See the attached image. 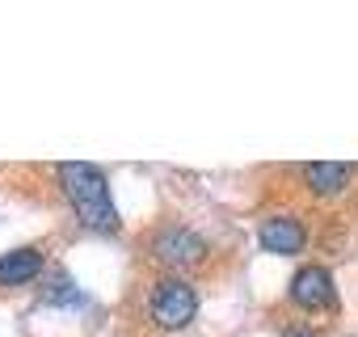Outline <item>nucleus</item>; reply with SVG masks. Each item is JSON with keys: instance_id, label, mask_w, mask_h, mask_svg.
Returning a JSON list of instances; mask_svg holds the SVG:
<instances>
[{"instance_id": "nucleus-8", "label": "nucleus", "mask_w": 358, "mask_h": 337, "mask_svg": "<svg viewBox=\"0 0 358 337\" xmlns=\"http://www.w3.org/2000/svg\"><path fill=\"white\" fill-rule=\"evenodd\" d=\"M38 303H47V308H76V303H80V291H76L72 274H68V270H51V274H43Z\"/></svg>"}, {"instance_id": "nucleus-7", "label": "nucleus", "mask_w": 358, "mask_h": 337, "mask_svg": "<svg viewBox=\"0 0 358 337\" xmlns=\"http://www.w3.org/2000/svg\"><path fill=\"white\" fill-rule=\"evenodd\" d=\"M303 182H308L312 194L329 199V194H337L350 182V164H341V160H312V164H303Z\"/></svg>"}, {"instance_id": "nucleus-6", "label": "nucleus", "mask_w": 358, "mask_h": 337, "mask_svg": "<svg viewBox=\"0 0 358 337\" xmlns=\"http://www.w3.org/2000/svg\"><path fill=\"white\" fill-rule=\"evenodd\" d=\"M43 278V253L38 249H9L0 257V287H26Z\"/></svg>"}, {"instance_id": "nucleus-3", "label": "nucleus", "mask_w": 358, "mask_h": 337, "mask_svg": "<svg viewBox=\"0 0 358 337\" xmlns=\"http://www.w3.org/2000/svg\"><path fill=\"white\" fill-rule=\"evenodd\" d=\"M152 253L160 257V266L190 270V266L203 261L207 245H203V236H194L190 228H160V232L152 236Z\"/></svg>"}, {"instance_id": "nucleus-2", "label": "nucleus", "mask_w": 358, "mask_h": 337, "mask_svg": "<svg viewBox=\"0 0 358 337\" xmlns=\"http://www.w3.org/2000/svg\"><path fill=\"white\" fill-rule=\"evenodd\" d=\"M148 316L156 329H186L199 316V291L182 278H160L148 291Z\"/></svg>"}, {"instance_id": "nucleus-5", "label": "nucleus", "mask_w": 358, "mask_h": 337, "mask_svg": "<svg viewBox=\"0 0 358 337\" xmlns=\"http://www.w3.org/2000/svg\"><path fill=\"white\" fill-rule=\"evenodd\" d=\"M257 245H262L266 253H282V257H291V253H299V249L308 245V228H303L299 220H291V215H274V220H262V228H257Z\"/></svg>"}, {"instance_id": "nucleus-9", "label": "nucleus", "mask_w": 358, "mask_h": 337, "mask_svg": "<svg viewBox=\"0 0 358 337\" xmlns=\"http://www.w3.org/2000/svg\"><path fill=\"white\" fill-rule=\"evenodd\" d=\"M282 337H316V329H308V324H291V329H282Z\"/></svg>"}, {"instance_id": "nucleus-4", "label": "nucleus", "mask_w": 358, "mask_h": 337, "mask_svg": "<svg viewBox=\"0 0 358 337\" xmlns=\"http://www.w3.org/2000/svg\"><path fill=\"white\" fill-rule=\"evenodd\" d=\"M333 299H337V291H333V274L324 266H303L291 278V303L295 308L316 312V308H333Z\"/></svg>"}, {"instance_id": "nucleus-1", "label": "nucleus", "mask_w": 358, "mask_h": 337, "mask_svg": "<svg viewBox=\"0 0 358 337\" xmlns=\"http://www.w3.org/2000/svg\"><path fill=\"white\" fill-rule=\"evenodd\" d=\"M59 186H64V194H68L76 220H80L89 232H101V236H114V232H118V211H114L106 173H101L97 164L64 160V164H59Z\"/></svg>"}]
</instances>
